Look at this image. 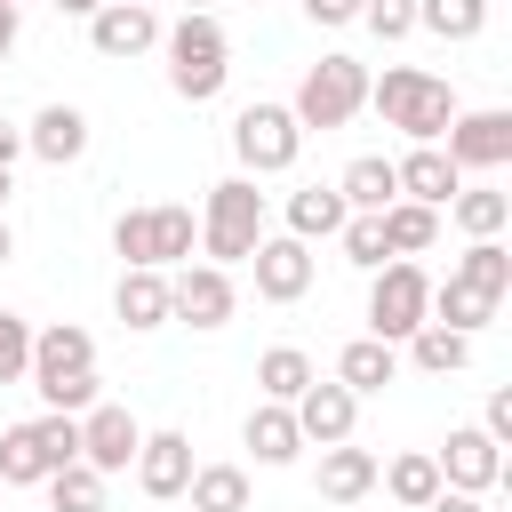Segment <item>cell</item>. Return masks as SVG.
<instances>
[{
    "instance_id": "19",
    "label": "cell",
    "mask_w": 512,
    "mask_h": 512,
    "mask_svg": "<svg viewBox=\"0 0 512 512\" xmlns=\"http://www.w3.org/2000/svg\"><path fill=\"white\" fill-rule=\"evenodd\" d=\"M336 200H344L352 216H384V208L400 200V176H392V160H384V152H360V160L336 176Z\"/></svg>"
},
{
    "instance_id": "36",
    "label": "cell",
    "mask_w": 512,
    "mask_h": 512,
    "mask_svg": "<svg viewBox=\"0 0 512 512\" xmlns=\"http://www.w3.org/2000/svg\"><path fill=\"white\" fill-rule=\"evenodd\" d=\"M24 368H32V320L0 312V384H24Z\"/></svg>"
},
{
    "instance_id": "15",
    "label": "cell",
    "mask_w": 512,
    "mask_h": 512,
    "mask_svg": "<svg viewBox=\"0 0 512 512\" xmlns=\"http://www.w3.org/2000/svg\"><path fill=\"white\" fill-rule=\"evenodd\" d=\"M184 480H192V440H184V432H144V448H136V488H144L152 504H176Z\"/></svg>"
},
{
    "instance_id": "45",
    "label": "cell",
    "mask_w": 512,
    "mask_h": 512,
    "mask_svg": "<svg viewBox=\"0 0 512 512\" xmlns=\"http://www.w3.org/2000/svg\"><path fill=\"white\" fill-rule=\"evenodd\" d=\"M8 192H16V168H0V216H8Z\"/></svg>"
},
{
    "instance_id": "41",
    "label": "cell",
    "mask_w": 512,
    "mask_h": 512,
    "mask_svg": "<svg viewBox=\"0 0 512 512\" xmlns=\"http://www.w3.org/2000/svg\"><path fill=\"white\" fill-rule=\"evenodd\" d=\"M424 512H488V496H456V488H440Z\"/></svg>"
},
{
    "instance_id": "23",
    "label": "cell",
    "mask_w": 512,
    "mask_h": 512,
    "mask_svg": "<svg viewBox=\"0 0 512 512\" xmlns=\"http://www.w3.org/2000/svg\"><path fill=\"white\" fill-rule=\"evenodd\" d=\"M240 440L256 448V464H296V456H304V432H296V416H288L280 400H256Z\"/></svg>"
},
{
    "instance_id": "26",
    "label": "cell",
    "mask_w": 512,
    "mask_h": 512,
    "mask_svg": "<svg viewBox=\"0 0 512 512\" xmlns=\"http://www.w3.org/2000/svg\"><path fill=\"white\" fill-rule=\"evenodd\" d=\"M448 216H456V232H464V240H504V224H512V192L464 184V192L448 200Z\"/></svg>"
},
{
    "instance_id": "9",
    "label": "cell",
    "mask_w": 512,
    "mask_h": 512,
    "mask_svg": "<svg viewBox=\"0 0 512 512\" xmlns=\"http://www.w3.org/2000/svg\"><path fill=\"white\" fill-rule=\"evenodd\" d=\"M432 464H440V488H456V496H488V488L504 480V448H496L480 424H456V432L432 448Z\"/></svg>"
},
{
    "instance_id": "12",
    "label": "cell",
    "mask_w": 512,
    "mask_h": 512,
    "mask_svg": "<svg viewBox=\"0 0 512 512\" xmlns=\"http://www.w3.org/2000/svg\"><path fill=\"white\" fill-rule=\"evenodd\" d=\"M88 48H96V56H112V64H128V56L160 48V16H152V0H104V8L88 16Z\"/></svg>"
},
{
    "instance_id": "35",
    "label": "cell",
    "mask_w": 512,
    "mask_h": 512,
    "mask_svg": "<svg viewBox=\"0 0 512 512\" xmlns=\"http://www.w3.org/2000/svg\"><path fill=\"white\" fill-rule=\"evenodd\" d=\"M336 240H344V264H360V272H384V264H392V248H384V224H376V216H344V232H336Z\"/></svg>"
},
{
    "instance_id": "24",
    "label": "cell",
    "mask_w": 512,
    "mask_h": 512,
    "mask_svg": "<svg viewBox=\"0 0 512 512\" xmlns=\"http://www.w3.org/2000/svg\"><path fill=\"white\" fill-rule=\"evenodd\" d=\"M376 488H384L392 504H408V512H424V504L440 496V464H432V448H408V456H392V464H376Z\"/></svg>"
},
{
    "instance_id": "29",
    "label": "cell",
    "mask_w": 512,
    "mask_h": 512,
    "mask_svg": "<svg viewBox=\"0 0 512 512\" xmlns=\"http://www.w3.org/2000/svg\"><path fill=\"white\" fill-rule=\"evenodd\" d=\"M184 496H192V512H248V472L240 464H192Z\"/></svg>"
},
{
    "instance_id": "46",
    "label": "cell",
    "mask_w": 512,
    "mask_h": 512,
    "mask_svg": "<svg viewBox=\"0 0 512 512\" xmlns=\"http://www.w3.org/2000/svg\"><path fill=\"white\" fill-rule=\"evenodd\" d=\"M8 256H16V232H8V216H0V264H8Z\"/></svg>"
},
{
    "instance_id": "21",
    "label": "cell",
    "mask_w": 512,
    "mask_h": 512,
    "mask_svg": "<svg viewBox=\"0 0 512 512\" xmlns=\"http://www.w3.org/2000/svg\"><path fill=\"white\" fill-rule=\"evenodd\" d=\"M368 488H376V448H352V440L320 448V496L328 504H360Z\"/></svg>"
},
{
    "instance_id": "8",
    "label": "cell",
    "mask_w": 512,
    "mask_h": 512,
    "mask_svg": "<svg viewBox=\"0 0 512 512\" xmlns=\"http://www.w3.org/2000/svg\"><path fill=\"white\" fill-rule=\"evenodd\" d=\"M440 152H448L464 176L504 168V160H512V112H504V104H488V112H456L448 136H440Z\"/></svg>"
},
{
    "instance_id": "2",
    "label": "cell",
    "mask_w": 512,
    "mask_h": 512,
    "mask_svg": "<svg viewBox=\"0 0 512 512\" xmlns=\"http://www.w3.org/2000/svg\"><path fill=\"white\" fill-rule=\"evenodd\" d=\"M160 48H168V88L184 96V104H208V96H224V80H232V40H224V24L216 16H176V24H160Z\"/></svg>"
},
{
    "instance_id": "17",
    "label": "cell",
    "mask_w": 512,
    "mask_h": 512,
    "mask_svg": "<svg viewBox=\"0 0 512 512\" xmlns=\"http://www.w3.org/2000/svg\"><path fill=\"white\" fill-rule=\"evenodd\" d=\"M24 152H40L48 168H72L88 152V112L80 104H40L32 128H24Z\"/></svg>"
},
{
    "instance_id": "38",
    "label": "cell",
    "mask_w": 512,
    "mask_h": 512,
    "mask_svg": "<svg viewBox=\"0 0 512 512\" xmlns=\"http://www.w3.org/2000/svg\"><path fill=\"white\" fill-rule=\"evenodd\" d=\"M360 24L376 40H408L416 32V0H360Z\"/></svg>"
},
{
    "instance_id": "39",
    "label": "cell",
    "mask_w": 512,
    "mask_h": 512,
    "mask_svg": "<svg viewBox=\"0 0 512 512\" xmlns=\"http://www.w3.org/2000/svg\"><path fill=\"white\" fill-rule=\"evenodd\" d=\"M480 432H488L496 448L512 440V392H488V408H480Z\"/></svg>"
},
{
    "instance_id": "1",
    "label": "cell",
    "mask_w": 512,
    "mask_h": 512,
    "mask_svg": "<svg viewBox=\"0 0 512 512\" xmlns=\"http://www.w3.org/2000/svg\"><path fill=\"white\" fill-rule=\"evenodd\" d=\"M368 104L384 112V128H400L408 144H440L448 120L464 112L456 88L440 72H416V64H384V80H368Z\"/></svg>"
},
{
    "instance_id": "28",
    "label": "cell",
    "mask_w": 512,
    "mask_h": 512,
    "mask_svg": "<svg viewBox=\"0 0 512 512\" xmlns=\"http://www.w3.org/2000/svg\"><path fill=\"white\" fill-rule=\"evenodd\" d=\"M432 328H456V336H480L488 320H496V304L488 296H472L464 280H432V312H424Z\"/></svg>"
},
{
    "instance_id": "5",
    "label": "cell",
    "mask_w": 512,
    "mask_h": 512,
    "mask_svg": "<svg viewBox=\"0 0 512 512\" xmlns=\"http://www.w3.org/2000/svg\"><path fill=\"white\" fill-rule=\"evenodd\" d=\"M360 104H368V64L360 56H320V64H304L288 112H296V128H344Z\"/></svg>"
},
{
    "instance_id": "27",
    "label": "cell",
    "mask_w": 512,
    "mask_h": 512,
    "mask_svg": "<svg viewBox=\"0 0 512 512\" xmlns=\"http://www.w3.org/2000/svg\"><path fill=\"white\" fill-rule=\"evenodd\" d=\"M112 312H120L128 328H168V272H120Z\"/></svg>"
},
{
    "instance_id": "44",
    "label": "cell",
    "mask_w": 512,
    "mask_h": 512,
    "mask_svg": "<svg viewBox=\"0 0 512 512\" xmlns=\"http://www.w3.org/2000/svg\"><path fill=\"white\" fill-rule=\"evenodd\" d=\"M56 8H64V16H96L104 0H56Z\"/></svg>"
},
{
    "instance_id": "18",
    "label": "cell",
    "mask_w": 512,
    "mask_h": 512,
    "mask_svg": "<svg viewBox=\"0 0 512 512\" xmlns=\"http://www.w3.org/2000/svg\"><path fill=\"white\" fill-rule=\"evenodd\" d=\"M192 240H200V224H192V208H184V200H152V208H144V248H152V272L192 264Z\"/></svg>"
},
{
    "instance_id": "34",
    "label": "cell",
    "mask_w": 512,
    "mask_h": 512,
    "mask_svg": "<svg viewBox=\"0 0 512 512\" xmlns=\"http://www.w3.org/2000/svg\"><path fill=\"white\" fill-rule=\"evenodd\" d=\"M40 488H48V504H56V512H104V472H88V464L48 472Z\"/></svg>"
},
{
    "instance_id": "48",
    "label": "cell",
    "mask_w": 512,
    "mask_h": 512,
    "mask_svg": "<svg viewBox=\"0 0 512 512\" xmlns=\"http://www.w3.org/2000/svg\"><path fill=\"white\" fill-rule=\"evenodd\" d=\"M8 8H24V0H8Z\"/></svg>"
},
{
    "instance_id": "22",
    "label": "cell",
    "mask_w": 512,
    "mask_h": 512,
    "mask_svg": "<svg viewBox=\"0 0 512 512\" xmlns=\"http://www.w3.org/2000/svg\"><path fill=\"white\" fill-rule=\"evenodd\" d=\"M344 216H352V208L336 200V184H304V192H288V240H304V248H312V240H336Z\"/></svg>"
},
{
    "instance_id": "40",
    "label": "cell",
    "mask_w": 512,
    "mask_h": 512,
    "mask_svg": "<svg viewBox=\"0 0 512 512\" xmlns=\"http://www.w3.org/2000/svg\"><path fill=\"white\" fill-rule=\"evenodd\" d=\"M304 16L336 32V24H360V0H304Z\"/></svg>"
},
{
    "instance_id": "6",
    "label": "cell",
    "mask_w": 512,
    "mask_h": 512,
    "mask_svg": "<svg viewBox=\"0 0 512 512\" xmlns=\"http://www.w3.org/2000/svg\"><path fill=\"white\" fill-rule=\"evenodd\" d=\"M296 152H304V128H296V112L288 104H240L232 112V160H240V176H280V168H296Z\"/></svg>"
},
{
    "instance_id": "33",
    "label": "cell",
    "mask_w": 512,
    "mask_h": 512,
    "mask_svg": "<svg viewBox=\"0 0 512 512\" xmlns=\"http://www.w3.org/2000/svg\"><path fill=\"white\" fill-rule=\"evenodd\" d=\"M408 360H416L424 376H456V368L472 360V336H456V328H432V320H424V328L408 336Z\"/></svg>"
},
{
    "instance_id": "30",
    "label": "cell",
    "mask_w": 512,
    "mask_h": 512,
    "mask_svg": "<svg viewBox=\"0 0 512 512\" xmlns=\"http://www.w3.org/2000/svg\"><path fill=\"white\" fill-rule=\"evenodd\" d=\"M376 224H384V248H392V256H424V248L440 240V208H416V200H392Z\"/></svg>"
},
{
    "instance_id": "3",
    "label": "cell",
    "mask_w": 512,
    "mask_h": 512,
    "mask_svg": "<svg viewBox=\"0 0 512 512\" xmlns=\"http://www.w3.org/2000/svg\"><path fill=\"white\" fill-rule=\"evenodd\" d=\"M256 240H264V192H256V176H224V184H208V208H200V248H208V264H248L256 256Z\"/></svg>"
},
{
    "instance_id": "47",
    "label": "cell",
    "mask_w": 512,
    "mask_h": 512,
    "mask_svg": "<svg viewBox=\"0 0 512 512\" xmlns=\"http://www.w3.org/2000/svg\"><path fill=\"white\" fill-rule=\"evenodd\" d=\"M184 8H192V16H216V0H184Z\"/></svg>"
},
{
    "instance_id": "32",
    "label": "cell",
    "mask_w": 512,
    "mask_h": 512,
    "mask_svg": "<svg viewBox=\"0 0 512 512\" xmlns=\"http://www.w3.org/2000/svg\"><path fill=\"white\" fill-rule=\"evenodd\" d=\"M416 24L432 40H480L488 32V0H416Z\"/></svg>"
},
{
    "instance_id": "7",
    "label": "cell",
    "mask_w": 512,
    "mask_h": 512,
    "mask_svg": "<svg viewBox=\"0 0 512 512\" xmlns=\"http://www.w3.org/2000/svg\"><path fill=\"white\" fill-rule=\"evenodd\" d=\"M240 312V288H232V272L224 264H176L168 272V320H184V328H224Z\"/></svg>"
},
{
    "instance_id": "16",
    "label": "cell",
    "mask_w": 512,
    "mask_h": 512,
    "mask_svg": "<svg viewBox=\"0 0 512 512\" xmlns=\"http://www.w3.org/2000/svg\"><path fill=\"white\" fill-rule=\"evenodd\" d=\"M392 176H400V200H416V208H448L464 192V168L440 144H416L408 160H392Z\"/></svg>"
},
{
    "instance_id": "13",
    "label": "cell",
    "mask_w": 512,
    "mask_h": 512,
    "mask_svg": "<svg viewBox=\"0 0 512 512\" xmlns=\"http://www.w3.org/2000/svg\"><path fill=\"white\" fill-rule=\"evenodd\" d=\"M248 264H256V296H264V304H296V296L312 288V248L288 240V232H264Z\"/></svg>"
},
{
    "instance_id": "43",
    "label": "cell",
    "mask_w": 512,
    "mask_h": 512,
    "mask_svg": "<svg viewBox=\"0 0 512 512\" xmlns=\"http://www.w3.org/2000/svg\"><path fill=\"white\" fill-rule=\"evenodd\" d=\"M16 16H24V8H8V0H0V64H8V48H16Z\"/></svg>"
},
{
    "instance_id": "20",
    "label": "cell",
    "mask_w": 512,
    "mask_h": 512,
    "mask_svg": "<svg viewBox=\"0 0 512 512\" xmlns=\"http://www.w3.org/2000/svg\"><path fill=\"white\" fill-rule=\"evenodd\" d=\"M400 376V344H376V336H352L344 352H336V384L352 392V400H368V392H384Z\"/></svg>"
},
{
    "instance_id": "25",
    "label": "cell",
    "mask_w": 512,
    "mask_h": 512,
    "mask_svg": "<svg viewBox=\"0 0 512 512\" xmlns=\"http://www.w3.org/2000/svg\"><path fill=\"white\" fill-rule=\"evenodd\" d=\"M448 280H464L472 296L504 304V296H512V248H504V240H472V248L456 256V272H448Z\"/></svg>"
},
{
    "instance_id": "31",
    "label": "cell",
    "mask_w": 512,
    "mask_h": 512,
    "mask_svg": "<svg viewBox=\"0 0 512 512\" xmlns=\"http://www.w3.org/2000/svg\"><path fill=\"white\" fill-rule=\"evenodd\" d=\"M312 376H320V368H312V352H296V344H272V352L256 360V392H264V400H280V408H288Z\"/></svg>"
},
{
    "instance_id": "4",
    "label": "cell",
    "mask_w": 512,
    "mask_h": 512,
    "mask_svg": "<svg viewBox=\"0 0 512 512\" xmlns=\"http://www.w3.org/2000/svg\"><path fill=\"white\" fill-rule=\"evenodd\" d=\"M432 312V272L416 256H392L384 272H368V336L376 344H408Z\"/></svg>"
},
{
    "instance_id": "37",
    "label": "cell",
    "mask_w": 512,
    "mask_h": 512,
    "mask_svg": "<svg viewBox=\"0 0 512 512\" xmlns=\"http://www.w3.org/2000/svg\"><path fill=\"white\" fill-rule=\"evenodd\" d=\"M40 400H48L56 416H88V408L104 400V384H96V368H88V376H64V384H40Z\"/></svg>"
},
{
    "instance_id": "10",
    "label": "cell",
    "mask_w": 512,
    "mask_h": 512,
    "mask_svg": "<svg viewBox=\"0 0 512 512\" xmlns=\"http://www.w3.org/2000/svg\"><path fill=\"white\" fill-rule=\"evenodd\" d=\"M136 448H144V424H136L120 400H96V408L80 416V464H88V472L112 480V472L136 464Z\"/></svg>"
},
{
    "instance_id": "14",
    "label": "cell",
    "mask_w": 512,
    "mask_h": 512,
    "mask_svg": "<svg viewBox=\"0 0 512 512\" xmlns=\"http://www.w3.org/2000/svg\"><path fill=\"white\" fill-rule=\"evenodd\" d=\"M96 368V336L80 328V320H56V328H32V392L40 384H64V376H88Z\"/></svg>"
},
{
    "instance_id": "11",
    "label": "cell",
    "mask_w": 512,
    "mask_h": 512,
    "mask_svg": "<svg viewBox=\"0 0 512 512\" xmlns=\"http://www.w3.org/2000/svg\"><path fill=\"white\" fill-rule=\"evenodd\" d=\"M288 416H296L304 448H336V440H352V424H360V400H352L336 376H312V384L288 400Z\"/></svg>"
},
{
    "instance_id": "42",
    "label": "cell",
    "mask_w": 512,
    "mask_h": 512,
    "mask_svg": "<svg viewBox=\"0 0 512 512\" xmlns=\"http://www.w3.org/2000/svg\"><path fill=\"white\" fill-rule=\"evenodd\" d=\"M16 152H24V128L0 112V168H16Z\"/></svg>"
}]
</instances>
